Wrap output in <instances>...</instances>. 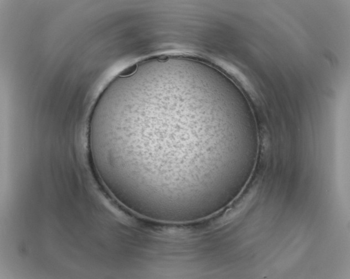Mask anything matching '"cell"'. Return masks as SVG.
Instances as JSON below:
<instances>
[{
	"instance_id": "obj_1",
	"label": "cell",
	"mask_w": 350,
	"mask_h": 279,
	"mask_svg": "<svg viewBox=\"0 0 350 279\" xmlns=\"http://www.w3.org/2000/svg\"><path fill=\"white\" fill-rule=\"evenodd\" d=\"M136 69H137V65H134L131 67H130L129 68L126 69L124 71L120 74V75L121 76H127L129 75L132 74V73H134V72L136 71Z\"/></svg>"
}]
</instances>
